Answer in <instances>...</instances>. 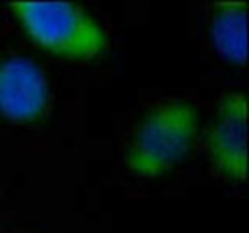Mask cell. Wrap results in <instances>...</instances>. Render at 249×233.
<instances>
[{
    "instance_id": "5",
    "label": "cell",
    "mask_w": 249,
    "mask_h": 233,
    "mask_svg": "<svg viewBox=\"0 0 249 233\" xmlns=\"http://www.w3.org/2000/svg\"><path fill=\"white\" fill-rule=\"evenodd\" d=\"M246 17V4H218L213 17V38L218 52L236 63H246L248 58Z\"/></svg>"
},
{
    "instance_id": "1",
    "label": "cell",
    "mask_w": 249,
    "mask_h": 233,
    "mask_svg": "<svg viewBox=\"0 0 249 233\" xmlns=\"http://www.w3.org/2000/svg\"><path fill=\"white\" fill-rule=\"evenodd\" d=\"M196 124L197 113L186 101L154 107L134 132L126 155L128 168L142 176L163 174L186 153Z\"/></svg>"
},
{
    "instance_id": "4",
    "label": "cell",
    "mask_w": 249,
    "mask_h": 233,
    "mask_svg": "<svg viewBox=\"0 0 249 233\" xmlns=\"http://www.w3.org/2000/svg\"><path fill=\"white\" fill-rule=\"evenodd\" d=\"M46 101V79L35 63L16 58L0 65V111L4 115L29 120L44 111Z\"/></svg>"
},
{
    "instance_id": "2",
    "label": "cell",
    "mask_w": 249,
    "mask_h": 233,
    "mask_svg": "<svg viewBox=\"0 0 249 233\" xmlns=\"http://www.w3.org/2000/svg\"><path fill=\"white\" fill-rule=\"evenodd\" d=\"M31 36L63 58H94L106 46V34L92 19L65 2H14Z\"/></svg>"
},
{
    "instance_id": "3",
    "label": "cell",
    "mask_w": 249,
    "mask_h": 233,
    "mask_svg": "<svg viewBox=\"0 0 249 233\" xmlns=\"http://www.w3.org/2000/svg\"><path fill=\"white\" fill-rule=\"evenodd\" d=\"M246 122L248 100L244 94L228 96L218 111L211 134V159L222 176L242 182L248 172L246 159Z\"/></svg>"
}]
</instances>
